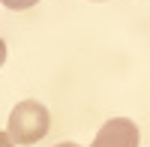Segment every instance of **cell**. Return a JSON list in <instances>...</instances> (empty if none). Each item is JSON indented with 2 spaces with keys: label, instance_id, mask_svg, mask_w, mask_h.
Segmentation results:
<instances>
[{
  "label": "cell",
  "instance_id": "obj_1",
  "mask_svg": "<svg viewBox=\"0 0 150 147\" xmlns=\"http://www.w3.org/2000/svg\"><path fill=\"white\" fill-rule=\"evenodd\" d=\"M48 126H51V114L48 108L36 99H24L12 108L9 123H6V135L12 138V144L18 147H30L39 138L48 135Z\"/></svg>",
  "mask_w": 150,
  "mask_h": 147
},
{
  "label": "cell",
  "instance_id": "obj_2",
  "mask_svg": "<svg viewBox=\"0 0 150 147\" xmlns=\"http://www.w3.org/2000/svg\"><path fill=\"white\" fill-rule=\"evenodd\" d=\"M138 141H141V132L129 117H111L96 132L90 147H138Z\"/></svg>",
  "mask_w": 150,
  "mask_h": 147
},
{
  "label": "cell",
  "instance_id": "obj_3",
  "mask_svg": "<svg viewBox=\"0 0 150 147\" xmlns=\"http://www.w3.org/2000/svg\"><path fill=\"white\" fill-rule=\"evenodd\" d=\"M6 9H15V12H21V9H30V6H36L39 0H0Z\"/></svg>",
  "mask_w": 150,
  "mask_h": 147
},
{
  "label": "cell",
  "instance_id": "obj_4",
  "mask_svg": "<svg viewBox=\"0 0 150 147\" xmlns=\"http://www.w3.org/2000/svg\"><path fill=\"white\" fill-rule=\"evenodd\" d=\"M0 147H15V144H12V138L6 135V132H0Z\"/></svg>",
  "mask_w": 150,
  "mask_h": 147
},
{
  "label": "cell",
  "instance_id": "obj_5",
  "mask_svg": "<svg viewBox=\"0 0 150 147\" xmlns=\"http://www.w3.org/2000/svg\"><path fill=\"white\" fill-rule=\"evenodd\" d=\"M3 63H6V42L0 39V66H3Z\"/></svg>",
  "mask_w": 150,
  "mask_h": 147
},
{
  "label": "cell",
  "instance_id": "obj_6",
  "mask_svg": "<svg viewBox=\"0 0 150 147\" xmlns=\"http://www.w3.org/2000/svg\"><path fill=\"white\" fill-rule=\"evenodd\" d=\"M57 147H78V144H72V141H63V144H57Z\"/></svg>",
  "mask_w": 150,
  "mask_h": 147
}]
</instances>
